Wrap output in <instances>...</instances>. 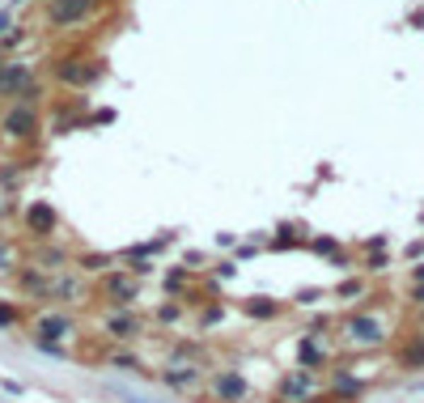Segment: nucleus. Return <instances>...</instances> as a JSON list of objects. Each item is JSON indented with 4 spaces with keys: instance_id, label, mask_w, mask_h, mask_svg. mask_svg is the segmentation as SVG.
<instances>
[{
    "instance_id": "nucleus-1",
    "label": "nucleus",
    "mask_w": 424,
    "mask_h": 403,
    "mask_svg": "<svg viewBox=\"0 0 424 403\" xmlns=\"http://www.w3.org/2000/svg\"><path fill=\"white\" fill-rule=\"evenodd\" d=\"M0 132L8 140H34L38 136V110L30 102H8V110L0 115Z\"/></svg>"
},
{
    "instance_id": "nucleus-2",
    "label": "nucleus",
    "mask_w": 424,
    "mask_h": 403,
    "mask_svg": "<svg viewBox=\"0 0 424 403\" xmlns=\"http://www.w3.org/2000/svg\"><path fill=\"white\" fill-rule=\"evenodd\" d=\"M51 72H55L59 85H72V89H85V85H93V81L102 76V68H98L93 59H59Z\"/></svg>"
},
{
    "instance_id": "nucleus-3",
    "label": "nucleus",
    "mask_w": 424,
    "mask_h": 403,
    "mask_svg": "<svg viewBox=\"0 0 424 403\" xmlns=\"http://www.w3.org/2000/svg\"><path fill=\"white\" fill-rule=\"evenodd\" d=\"M34 85V68L25 59H4L0 64V98H21Z\"/></svg>"
},
{
    "instance_id": "nucleus-4",
    "label": "nucleus",
    "mask_w": 424,
    "mask_h": 403,
    "mask_svg": "<svg viewBox=\"0 0 424 403\" xmlns=\"http://www.w3.org/2000/svg\"><path fill=\"white\" fill-rule=\"evenodd\" d=\"M21 221H25V234H30V238H38V242H42V238H51V234L59 229V212H55L51 204H42V200H38V204H30Z\"/></svg>"
},
{
    "instance_id": "nucleus-5",
    "label": "nucleus",
    "mask_w": 424,
    "mask_h": 403,
    "mask_svg": "<svg viewBox=\"0 0 424 403\" xmlns=\"http://www.w3.org/2000/svg\"><path fill=\"white\" fill-rule=\"evenodd\" d=\"M93 4H98V0H51L47 21H51V25H76V21H85V17L93 13Z\"/></svg>"
},
{
    "instance_id": "nucleus-6",
    "label": "nucleus",
    "mask_w": 424,
    "mask_h": 403,
    "mask_svg": "<svg viewBox=\"0 0 424 403\" xmlns=\"http://www.w3.org/2000/svg\"><path fill=\"white\" fill-rule=\"evenodd\" d=\"M51 276H55V272H42L38 263H30V268L17 272V289H21L25 297H51Z\"/></svg>"
},
{
    "instance_id": "nucleus-7",
    "label": "nucleus",
    "mask_w": 424,
    "mask_h": 403,
    "mask_svg": "<svg viewBox=\"0 0 424 403\" xmlns=\"http://www.w3.org/2000/svg\"><path fill=\"white\" fill-rule=\"evenodd\" d=\"M102 293H106L115 306H127V302L136 297V280H132L127 272H106V280H102Z\"/></svg>"
},
{
    "instance_id": "nucleus-8",
    "label": "nucleus",
    "mask_w": 424,
    "mask_h": 403,
    "mask_svg": "<svg viewBox=\"0 0 424 403\" xmlns=\"http://www.w3.org/2000/svg\"><path fill=\"white\" fill-rule=\"evenodd\" d=\"M64 340V336H72V319L68 314H59V310H51V314H42L38 323H34V340Z\"/></svg>"
},
{
    "instance_id": "nucleus-9",
    "label": "nucleus",
    "mask_w": 424,
    "mask_h": 403,
    "mask_svg": "<svg viewBox=\"0 0 424 403\" xmlns=\"http://www.w3.org/2000/svg\"><path fill=\"white\" fill-rule=\"evenodd\" d=\"M348 340L353 344H378L382 340V323L378 319H365V314H357V319H348Z\"/></svg>"
},
{
    "instance_id": "nucleus-10",
    "label": "nucleus",
    "mask_w": 424,
    "mask_h": 403,
    "mask_svg": "<svg viewBox=\"0 0 424 403\" xmlns=\"http://www.w3.org/2000/svg\"><path fill=\"white\" fill-rule=\"evenodd\" d=\"M51 297H59V302H81V297H85V285H81L72 272H55V276H51Z\"/></svg>"
},
{
    "instance_id": "nucleus-11",
    "label": "nucleus",
    "mask_w": 424,
    "mask_h": 403,
    "mask_svg": "<svg viewBox=\"0 0 424 403\" xmlns=\"http://www.w3.org/2000/svg\"><path fill=\"white\" fill-rule=\"evenodd\" d=\"M106 331H110L115 340H136V336H140V319L127 314V310H119V314L106 319Z\"/></svg>"
},
{
    "instance_id": "nucleus-12",
    "label": "nucleus",
    "mask_w": 424,
    "mask_h": 403,
    "mask_svg": "<svg viewBox=\"0 0 424 403\" xmlns=\"http://www.w3.org/2000/svg\"><path fill=\"white\" fill-rule=\"evenodd\" d=\"M34 259H38V268H42V272H64V263H68V251H64V246H42Z\"/></svg>"
},
{
    "instance_id": "nucleus-13",
    "label": "nucleus",
    "mask_w": 424,
    "mask_h": 403,
    "mask_svg": "<svg viewBox=\"0 0 424 403\" xmlns=\"http://www.w3.org/2000/svg\"><path fill=\"white\" fill-rule=\"evenodd\" d=\"M217 395H221V399H242V395H246V382H242L238 374H221V378H217Z\"/></svg>"
},
{
    "instance_id": "nucleus-14",
    "label": "nucleus",
    "mask_w": 424,
    "mask_h": 403,
    "mask_svg": "<svg viewBox=\"0 0 424 403\" xmlns=\"http://www.w3.org/2000/svg\"><path fill=\"white\" fill-rule=\"evenodd\" d=\"M110 255H81V272H89V276H106L110 272Z\"/></svg>"
},
{
    "instance_id": "nucleus-15",
    "label": "nucleus",
    "mask_w": 424,
    "mask_h": 403,
    "mask_svg": "<svg viewBox=\"0 0 424 403\" xmlns=\"http://www.w3.org/2000/svg\"><path fill=\"white\" fill-rule=\"evenodd\" d=\"M306 391H310V374H293V378L285 382V395H297V399H302Z\"/></svg>"
},
{
    "instance_id": "nucleus-16",
    "label": "nucleus",
    "mask_w": 424,
    "mask_h": 403,
    "mask_svg": "<svg viewBox=\"0 0 424 403\" xmlns=\"http://www.w3.org/2000/svg\"><path fill=\"white\" fill-rule=\"evenodd\" d=\"M161 382H170V387H187V382H195V370H170V374H161Z\"/></svg>"
},
{
    "instance_id": "nucleus-17",
    "label": "nucleus",
    "mask_w": 424,
    "mask_h": 403,
    "mask_svg": "<svg viewBox=\"0 0 424 403\" xmlns=\"http://www.w3.org/2000/svg\"><path fill=\"white\" fill-rule=\"evenodd\" d=\"M403 365H408V370H420V365H424V340H420V344H412V348L403 353Z\"/></svg>"
},
{
    "instance_id": "nucleus-18",
    "label": "nucleus",
    "mask_w": 424,
    "mask_h": 403,
    "mask_svg": "<svg viewBox=\"0 0 424 403\" xmlns=\"http://www.w3.org/2000/svg\"><path fill=\"white\" fill-rule=\"evenodd\" d=\"M13 255H17V251H13V242L0 234V272H8V268H13Z\"/></svg>"
},
{
    "instance_id": "nucleus-19",
    "label": "nucleus",
    "mask_w": 424,
    "mask_h": 403,
    "mask_svg": "<svg viewBox=\"0 0 424 403\" xmlns=\"http://www.w3.org/2000/svg\"><path fill=\"white\" fill-rule=\"evenodd\" d=\"M17 174H21V166H17V161H4V166H0V183H4V187H13V183H17Z\"/></svg>"
},
{
    "instance_id": "nucleus-20",
    "label": "nucleus",
    "mask_w": 424,
    "mask_h": 403,
    "mask_svg": "<svg viewBox=\"0 0 424 403\" xmlns=\"http://www.w3.org/2000/svg\"><path fill=\"white\" fill-rule=\"evenodd\" d=\"M246 310H251V314H263V319H268V314H276V306H272V302H259V297H251V302H246Z\"/></svg>"
},
{
    "instance_id": "nucleus-21",
    "label": "nucleus",
    "mask_w": 424,
    "mask_h": 403,
    "mask_svg": "<svg viewBox=\"0 0 424 403\" xmlns=\"http://www.w3.org/2000/svg\"><path fill=\"white\" fill-rule=\"evenodd\" d=\"M302 361H306V365H319V361H323V353H319L314 344H302Z\"/></svg>"
},
{
    "instance_id": "nucleus-22",
    "label": "nucleus",
    "mask_w": 424,
    "mask_h": 403,
    "mask_svg": "<svg viewBox=\"0 0 424 403\" xmlns=\"http://www.w3.org/2000/svg\"><path fill=\"white\" fill-rule=\"evenodd\" d=\"M361 289H365L361 280H348V285H340V297H361Z\"/></svg>"
},
{
    "instance_id": "nucleus-23",
    "label": "nucleus",
    "mask_w": 424,
    "mask_h": 403,
    "mask_svg": "<svg viewBox=\"0 0 424 403\" xmlns=\"http://www.w3.org/2000/svg\"><path fill=\"white\" fill-rule=\"evenodd\" d=\"M115 365H119V370H140V361H136L132 353H119V357H115Z\"/></svg>"
},
{
    "instance_id": "nucleus-24",
    "label": "nucleus",
    "mask_w": 424,
    "mask_h": 403,
    "mask_svg": "<svg viewBox=\"0 0 424 403\" xmlns=\"http://www.w3.org/2000/svg\"><path fill=\"white\" fill-rule=\"evenodd\" d=\"M178 314H183V310H178V306H161V310H157V319H161V323H174V319H178Z\"/></svg>"
},
{
    "instance_id": "nucleus-25",
    "label": "nucleus",
    "mask_w": 424,
    "mask_h": 403,
    "mask_svg": "<svg viewBox=\"0 0 424 403\" xmlns=\"http://www.w3.org/2000/svg\"><path fill=\"white\" fill-rule=\"evenodd\" d=\"M17 323V310H8V306H0V327H13Z\"/></svg>"
},
{
    "instance_id": "nucleus-26",
    "label": "nucleus",
    "mask_w": 424,
    "mask_h": 403,
    "mask_svg": "<svg viewBox=\"0 0 424 403\" xmlns=\"http://www.w3.org/2000/svg\"><path fill=\"white\" fill-rule=\"evenodd\" d=\"M314 251H319V255H331V251H336V242H327V238H319V242H314Z\"/></svg>"
},
{
    "instance_id": "nucleus-27",
    "label": "nucleus",
    "mask_w": 424,
    "mask_h": 403,
    "mask_svg": "<svg viewBox=\"0 0 424 403\" xmlns=\"http://www.w3.org/2000/svg\"><path fill=\"white\" fill-rule=\"evenodd\" d=\"M412 302H424V285H416V289H412Z\"/></svg>"
},
{
    "instance_id": "nucleus-28",
    "label": "nucleus",
    "mask_w": 424,
    "mask_h": 403,
    "mask_svg": "<svg viewBox=\"0 0 424 403\" xmlns=\"http://www.w3.org/2000/svg\"><path fill=\"white\" fill-rule=\"evenodd\" d=\"M412 276H416V280H420V285H424V263H420V268H416V272H412Z\"/></svg>"
},
{
    "instance_id": "nucleus-29",
    "label": "nucleus",
    "mask_w": 424,
    "mask_h": 403,
    "mask_svg": "<svg viewBox=\"0 0 424 403\" xmlns=\"http://www.w3.org/2000/svg\"><path fill=\"white\" fill-rule=\"evenodd\" d=\"M4 25H8V13H0V34H4Z\"/></svg>"
},
{
    "instance_id": "nucleus-30",
    "label": "nucleus",
    "mask_w": 424,
    "mask_h": 403,
    "mask_svg": "<svg viewBox=\"0 0 424 403\" xmlns=\"http://www.w3.org/2000/svg\"><path fill=\"white\" fill-rule=\"evenodd\" d=\"M0 200H4V195H0ZM0 212H4V204H0Z\"/></svg>"
}]
</instances>
